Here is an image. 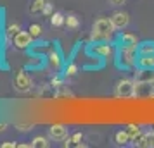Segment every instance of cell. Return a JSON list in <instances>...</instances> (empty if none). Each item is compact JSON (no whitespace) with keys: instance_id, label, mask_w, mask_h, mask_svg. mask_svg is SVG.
Instances as JSON below:
<instances>
[{"instance_id":"obj_1","label":"cell","mask_w":154,"mask_h":148,"mask_svg":"<svg viewBox=\"0 0 154 148\" xmlns=\"http://www.w3.org/2000/svg\"><path fill=\"white\" fill-rule=\"evenodd\" d=\"M114 31H116V28L112 26L111 19L99 17L97 21L94 22V28H92V33H90V42H92V43L109 42Z\"/></svg>"},{"instance_id":"obj_2","label":"cell","mask_w":154,"mask_h":148,"mask_svg":"<svg viewBox=\"0 0 154 148\" xmlns=\"http://www.w3.org/2000/svg\"><path fill=\"white\" fill-rule=\"evenodd\" d=\"M137 47H125V45H119L118 52H116V59H118V65L123 69H130L133 65H137Z\"/></svg>"},{"instance_id":"obj_3","label":"cell","mask_w":154,"mask_h":148,"mask_svg":"<svg viewBox=\"0 0 154 148\" xmlns=\"http://www.w3.org/2000/svg\"><path fill=\"white\" fill-rule=\"evenodd\" d=\"M92 55L95 57H100V59H106V60H111L116 57V50L112 45H109L107 42H99V43H94L90 45V48H88Z\"/></svg>"},{"instance_id":"obj_4","label":"cell","mask_w":154,"mask_h":148,"mask_svg":"<svg viewBox=\"0 0 154 148\" xmlns=\"http://www.w3.org/2000/svg\"><path fill=\"white\" fill-rule=\"evenodd\" d=\"M137 83L132 79H119L116 83V97L118 98H132L135 97Z\"/></svg>"},{"instance_id":"obj_5","label":"cell","mask_w":154,"mask_h":148,"mask_svg":"<svg viewBox=\"0 0 154 148\" xmlns=\"http://www.w3.org/2000/svg\"><path fill=\"white\" fill-rule=\"evenodd\" d=\"M14 86H16L17 91L26 93V91H29V90L33 88V81H31V78H29L24 71H19V72L16 74V78H14Z\"/></svg>"},{"instance_id":"obj_6","label":"cell","mask_w":154,"mask_h":148,"mask_svg":"<svg viewBox=\"0 0 154 148\" xmlns=\"http://www.w3.org/2000/svg\"><path fill=\"white\" fill-rule=\"evenodd\" d=\"M31 42H33V36L29 35V31H19V33L14 36V40H12L14 47L19 48V50L28 48L29 45H31Z\"/></svg>"},{"instance_id":"obj_7","label":"cell","mask_w":154,"mask_h":148,"mask_svg":"<svg viewBox=\"0 0 154 148\" xmlns=\"http://www.w3.org/2000/svg\"><path fill=\"white\" fill-rule=\"evenodd\" d=\"M109 19H111L112 26H114L116 29H123L125 26H128V22H130V16L126 14V12H114Z\"/></svg>"},{"instance_id":"obj_8","label":"cell","mask_w":154,"mask_h":148,"mask_svg":"<svg viewBox=\"0 0 154 148\" xmlns=\"http://www.w3.org/2000/svg\"><path fill=\"white\" fill-rule=\"evenodd\" d=\"M49 136L56 141H63L66 136H68V129L63 126V124H54V126L49 127Z\"/></svg>"},{"instance_id":"obj_9","label":"cell","mask_w":154,"mask_h":148,"mask_svg":"<svg viewBox=\"0 0 154 148\" xmlns=\"http://www.w3.org/2000/svg\"><path fill=\"white\" fill-rule=\"evenodd\" d=\"M135 83H154V69H140L135 76Z\"/></svg>"},{"instance_id":"obj_10","label":"cell","mask_w":154,"mask_h":148,"mask_svg":"<svg viewBox=\"0 0 154 148\" xmlns=\"http://www.w3.org/2000/svg\"><path fill=\"white\" fill-rule=\"evenodd\" d=\"M118 42H119V45H125V47H139V40L132 33H121Z\"/></svg>"},{"instance_id":"obj_11","label":"cell","mask_w":154,"mask_h":148,"mask_svg":"<svg viewBox=\"0 0 154 148\" xmlns=\"http://www.w3.org/2000/svg\"><path fill=\"white\" fill-rule=\"evenodd\" d=\"M137 67L140 69H154V55H139Z\"/></svg>"},{"instance_id":"obj_12","label":"cell","mask_w":154,"mask_h":148,"mask_svg":"<svg viewBox=\"0 0 154 148\" xmlns=\"http://www.w3.org/2000/svg\"><path fill=\"white\" fill-rule=\"evenodd\" d=\"M114 141H116V145H128V143H132V136L126 129H119L114 133Z\"/></svg>"},{"instance_id":"obj_13","label":"cell","mask_w":154,"mask_h":148,"mask_svg":"<svg viewBox=\"0 0 154 148\" xmlns=\"http://www.w3.org/2000/svg\"><path fill=\"white\" fill-rule=\"evenodd\" d=\"M139 55H154V42H142L137 47Z\"/></svg>"},{"instance_id":"obj_14","label":"cell","mask_w":154,"mask_h":148,"mask_svg":"<svg viewBox=\"0 0 154 148\" xmlns=\"http://www.w3.org/2000/svg\"><path fill=\"white\" fill-rule=\"evenodd\" d=\"M64 22H66V16H64L63 12H54V14L50 16V24H52V26L61 28Z\"/></svg>"},{"instance_id":"obj_15","label":"cell","mask_w":154,"mask_h":148,"mask_svg":"<svg viewBox=\"0 0 154 148\" xmlns=\"http://www.w3.org/2000/svg\"><path fill=\"white\" fill-rule=\"evenodd\" d=\"M45 2H47V0H33L31 5H29V14H40L43 10Z\"/></svg>"},{"instance_id":"obj_16","label":"cell","mask_w":154,"mask_h":148,"mask_svg":"<svg viewBox=\"0 0 154 148\" xmlns=\"http://www.w3.org/2000/svg\"><path fill=\"white\" fill-rule=\"evenodd\" d=\"M64 24L69 29H76L78 26H80V19H78V16L69 14V16H66V22H64Z\"/></svg>"},{"instance_id":"obj_17","label":"cell","mask_w":154,"mask_h":148,"mask_svg":"<svg viewBox=\"0 0 154 148\" xmlns=\"http://www.w3.org/2000/svg\"><path fill=\"white\" fill-rule=\"evenodd\" d=\"M49 62H50V65H52L54 69H59V67H61V55H59L57 52H50L49 54Z\"/></svg>"},{"instance_id":"obj_18","label":"cell","mask_w":154,"mask_h":148,"mask_svg":"<svg viewBox=\"0 0 154 148\" xmlns=\"http://www.w3.org/2000/svg\"><path fill=\"white\" fill-rule=\"evenodd\" d=\"M21 31V28H19V24H11V26H7V31H5V36H7V40L11 42V40H14V36L17 35Z\"/></svg>"},{"instance_id":"obj_19","label":"cell","mask_w":154,"mask_h":148,"mask_svg":"<svg viewBox=\"0 0 154 148\" xmlns=\"http://www.w3.org/2000/svg\"><path fill=\"white\" fill-rule=\"evenodd\" d=\"M29 145H31L33 148H47L49 147V141H47V138H43V136H36Z\"/></svg>"},{"instance_id":"obj_20","label":"cell","mask_w":154,"mask_h":148,"mask_svg":"<svg viewBox=\"0 0 154 148\" xmlns=\"http://www.w3.org/2000/svg\"><path fill=\"white\" fill-rule=\"evenodd\" d=\"M29 35L33 36V38H40V36H42V26H40V24H31V26H29Z\"/></svg>"},{"instance_id":"obj_21","label":"cell","mask_w":154,"mask_h":148,"mask_svg":"<svg viewBox=\"0 0 154 148\" xmlns=\"http://www.w3.org/2000/svg\"><path fill=\"white\" fill-rule=\"evenodd\" d=\"M42 14H43V16H47V17H50V16L54 14V4H52L50 0H47V2H45V5H43Z\"/></svg>"},{"instance_id":"obj_22","label":"cell","mask_w":154,"mask_h":148,"mask_svg":"<svg viewBox=\"0 0 154 148\" xmlns=\"http://www.w3.org/2000/svg\"><path fill=\"white\" fill-rule=\"evenodd\" d=\"M126 131H128V133H130V136L133 138V136H137L142 129H140L139 124H128V126H126Z\"/></svg>"},{"instance_id":"obj_23","label":"cell","mask_w":154,"mask_h":148,"mask_svg":"<svg viewBox=\"0 0 154 148\" xmlns=\"http://www.w3.org/2000/svg\"><path fill=\"white\" fill-rule=\"evenodd\" d=\"M76 72H78V65L76 64H69V65L66 67V72H64V74H66V78H71V76H75Z\"/></svg>"},{"instance_id":"obj_24","label":"cell","mask_w":154,"mask_h":148,"mask_svg":"<svg viewBox=\"0 0 154 148\" xmlns=\"http://www.w3.org/2000/svg\"><path fill=\"white\" fill-rule=\"evenodd\" d=\"M0 147L2 148H14V147H17V145H16L14 141H5V143H2Z\"/></svg>"},{"instance_id":"obj_25","label":"cell","mask_w":154,"mask_h":148,"mask_svg":"<svg viewBox=\"0 0 154 148\" xmlns=\"http://www.w3.org/2000/svg\"><path fill=\"white\" fill-rule=\"evenodd\" d=\"M50 85H52V86H61V85H63V81H61L59 78H52V81H50Z\"/></svg>"},{"instance_id":"obj_26","label":"cell","mask_w":154,"mask_h":148,"mask_svg":"<svg viewBox=\"0 0 154 148\" xmlns=\"http://www.w3.org/2000/svg\"><path fill=\"white\" fill-rule=\"evenodd\" d=\"M109 4L118 7V5H123V4H125V0H109Z\"/></svg>"},{"instance_id":"obj_27","label":"cell","mask_w":154,"mask_h":148,"mask_svg":"<svg viewBox=\"0 0 154 148\" xmlns=\"http://www.w3.org/2000/svg\"><path fill=\"white\" fill-rule=\"evenodd\" d=\"M5 127H7L5 124H0V133H2V131H5Z\"/></svg>"},{"instance_id":"obj_28","label":"cell","mask_w":154,"mask_h":148,"mask_svg":"<svg viewBox=\"0 0 154 148\" xmlns=\"http://www.w3.org/2000/svg\"><path fill=\"white\" fill-rule=\"evenodd\" d=\"M152 133H154V129H152Z\"/></svg>"}]
</instances>
